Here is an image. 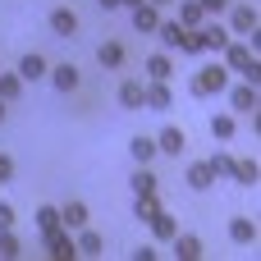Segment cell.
<instances>
[{"label":"cell","mask_w":261,"mask_h":261,"mask_svg":"<svg viewBox=\"0 0 261 261\" xmlns=\"http://www.w3.org/2000/svg\"><path fill=\"white\" fill-rule=\"evenodd\" d=\"M96 60H101V69H119L124 64V41H101L96 46Z\"/></svg>","instance_id":"20"},{"label":"cell","mask_w":261,"mask_h":261,"mask_svg":"<svg viewBox=\"0 0 261 261\" xmlns=\"http://www.w3.org/2000/svg\"><path fill=\"white\" fill-rule=\"evenodd\" d=\"M170 106H174V92H170V83H161V78L142 83V110H170Z\"/></svg>","instance_id":"3"},{"label":"cell","mask_w":261,"mask_h":261,"mask_svg":"<svg viewBox=\"0 0 261 261\" xmlns=\"http://www.w3.org/2000/svg\"><path fill=\"white\" fill-rule=\"evenodd\" d=\"M179 50H184V55H206V37H202V28H184Z\"/></svg>","instance_id":"26"},{"label":"cell","mask_w":261,"mask_h":261,"mask_svg":"<svg viewBox=\"0 0 261 261\" xmlns=\"http://www.w3.org/2000/svg\"><path fill=\"white\" fill-rule=\"evenodd\" d=\"M151 5H156V9H165V5H174V0H151Z\"/></svg>","instance_id":"39"},{"label":"cell","mask_w":261,"mask_h":261,"mask_svg":"<svg viewBox=\"0 0 261 261\" xmlns=\"http://www.w3.org/2000/svg\"><path fill=\"white\" fill-rule=\"evenodd\" d=\"M0 124H5V101H0Z\"/></svg>","instance_id":"40"},{"label":"cell","mask_w":261,"mask_h":261,"mask_svg":"<svg viewBox=\"0 0 261 261\" xmlns=\"http://www.w3.org/2000/svg\"><path fill=\"white\" fill-rule=\"evenodd\" d=\"M184 179H188V188H193V193H206V188L216 184V174H211V165H206V161L188 165V174H184Z\"/></svg>","instance_id":"19"},{"label":"cell","mask_w":261,"mask_h":261,"mask_svg":"<svg viewBox=\"0 0 261 261\" xmlns=\"http://www.w3.org/2000/svg\"><path fill=\"white\" fill-rule=\"evenodd\" d=\"M234 184H243V188H257V179H261V170H257V161H234V174H229Z\"/></svg>","instance_id":"25"},{"label":"cell","mask_w":261,"mask_h":261,"mask_svg":"<svg viewBox=\"0 0 261 261\" xmlns=\"http://www.w3.org/2000/svg\"><path fill=\"white\" fill-rule=\"evenodd\" d=\"M225 92H229V87H225ZM229 106H234L239 115H252V110H257V83H239V87L229 92Z\"/></svg>","instance_id":"5"},{"label":"cell","mask_w":261,"mask_h":261,"mask_svg":"<svg viewBox=\"0 0 261 261\" xmlns=\"http://www.w3.org/2000/svg\"><path fill=\"white\" fill-rule=\"evenodd\" d=\"M229 239H234L239 248H252V243H257V220H248V216H234V220H229Z\"/></svg>","instance_id":"11"},{"label":"cell","mask_w":261,"mask_h":261,"mask_svg":"<svg viewBox=\"0 0 261 261\" xmlns=\"http://www.w3.org/2000/svg\"><path fill=\"white\" fill-rule=\"evenodd\" d=\"M156 23H161V9H156L151 0L133 5V32H156Z\"/></svg>","instance_id":"8"},{"label":"cell","mask_w":261,"mask_h":261,"mask_svg":"<svg viewBox=\"0 0 261 261\" xmlns=\"http://www.w3.org/2000/svg\"><path fill=\"white\" fill-rule=\"evenodd\" d=\"M23 96V78L18 73H0V101L9 106V101H18Z\"/></svg>","instance_id":"28"},{"label":"cell","mask_w":261,"mask_h":261,"mask_svg":"<svg viewBox=\"0 0 261 261\" xmlns=\"http://www.w3.org/2000/svg\"><path fill=\"white\" fill-rule=\"evenodd\" d=\"M257 23H261V18H257V9H252V5H234V14H229V32L248 37V32H252Z\"/></svg>","instance_id":"13"},{"label":"cell","mask_w":261,"mask_h":261,"mask_svg":"<svg viewBox=\"0 0 261 261\" xmlns=\"http://www.w3.org/2000/svg\"><path fill=\"white\" fill-rule=\"evenodd\" d=\"M179 23H184V28H202V23H206V9H202L197 0H179Z\"/></svg>","instance_id":"23"},{"label":"cell","mask_w":261,"mask_h":261,"mask_svg":"<svg viewBox=\"0 0 261 261\" xmlns=\"http://www.w3.org/2000/svg\"><path fill=\"white\" fill-rule=\"evenodd\" d=\"M184 147H188V133H184V128H174V124H170V128H161V138H156V151H165V156H179Z\"/></svg>","instance_id":"10"},{"label":"cell","mask_w":261,"mask_h":261,"mask_svg":"<svg viewBox=\"0 0 261 261\" xmlns=\"http://www.w3.org/2000/svg\"><path fill=\"white\" fill-rule=\"evenodd\" d=\"M119 106L124 110H142V83L138 78H124L119 83Z\"/></svg>","instance_id":"21"},{"label":"cell","mask_w":261,"mask_h":261,"mask_svg":"<svg viewBox=\"0 0 261 261\" xmlns=\"http://www.w3.org/2000/svg\"><path fill=\"white\" fill-rule=\"evenodd\" d=\"M14 220H18V216H14V206H9V202H0V229H14Z\"/></svg>","instance_id":"33"},{"label":"cell","mask_w":261,"mask_h":261,"mask_svg":"<svg viewBox=\"0 0 261 261\" xmlns=\"http://www.w3.org/2000/svg\"><path fill=\"white\" fill-rule=\"evenodd\" d=\"M128 156H133L138 165H151V161H156V138H142V133H138V138L128 142Z\"/></svg>","instance_id":"22"},{"label":"cell","mask_w":261,"mask_h":261,"mask_svg":"<svg viewBox=\"0 0 261 261\" xmlns=\"http://www.w3.org/2000/svg\"><path fill=\"white\" fill-rule=\"evenodd\" d=\"M128 184H133V197H138V193H161V184H156V174H151L147 165H138V174H133Z\"/></svg>","instance_id":"27"},{"label":"cell","mask_w":261,"mask_h":261,"mask_svg":"<svg viewBox=\"0 0 261 261\" xmlns=\"http://www.w3.org/2000/svg\"><path fill=\"white\" fill-rule=\"evenodd\" d=\"M170 248H174V257H179V261H197V257H202V239H197V234H174Z\"/></svg>","instance_id":"14"},{"label":"cell","mask_w":261,"mask_h":261,"mask_svg":"<svg viewBox=\"0 0 261 261\" xmlns=\"http://www.w3.org/2000/svg\"><path fill=\"white\" fill-rule=\"evenodd\" d=\"M225 87H229V69H225V64H206V69H197L193 83H188L193 96H220Z\"/></svg>","instance_id":"2"},{"label":"cell","mask_w":261,"mask_h":261,"mask_svg":"<svg viewBox=\"0 0 261 261\" xmlns=\"http://www.w3.org/2000/svg\"><path fill=\"white\" fill-rule=\"evenodd\" d=\"M96 5H101V9H119V0H96Z\"/></svg>","instance_id":"37"},{"label":"cell","mask_w":261,"mask_h":261,"mask_svg":"<svg viewBox=\"0 0 261 261\" xmlns=\"http://www.w3.org/2000/svg\"><path fill=\"white\" fill-rule=\"evenodd\" d=\"M206 165H211V174H216V179H229V174H234V156H229V151H216Z\"/></svg>","instance_id":"31"},{"label":"cell","mask_w":261,"mask_h":261,"mask_svg":"<svg viewBox=\"0 0 261 261\" xmlns=\"http://www.w3.org/2000/svg\"><path fill=\"white\" fill-rule=\"evenodd\" d=\"M41 239H46V252H50L55 261H73V257H78V248H73V234H69L64 225H60V229H50V234H41Z\"/></svg>","instance_id":"4"},{"label":"cell","mask_w":261,"mask_h":261,"mask_svg":"<svg viewBox=\"0 0 261 261\" xmlns=\"http://www.w3.org/2000/svg\"><path fill=\"white\" fill-rule=\"evenodd\" d=\"M87 220H92V211H87V202H64V206H60V225H64L69 234H73V229H83Z\"/></svg>","instance_id":"6"},{"label":"cell","mask_w":261,"mask_h":261,"mask_svg":"<svg viewBox=\"0 0 261 261\" xmlns=\"http://www.w3.org/2000/svg\"><path fill=\"white\" fill-rule=\"evenodd\" d=\"M156 37H161L165 50H179V41H184V23H179V18H170V23L161 18V23H156Z\"/></svg>","instance_id":"17"},{"label":"cell","mask_w":261,"mask_h":261,"mask_svg":"<svg viewBox=\"0 0 261 261\" xmlns=\"http://www.w3.org/2000/svg\"><path fill=\"white\" fill-rule=\"evenodd\" d=\"M14 257H23V243L14 229H0V261H14Z\"/></svg>","instance_id":"29"},{"label":"cell","mask_w":261,"mask_h":261,"mask_svg":"<svg viewBox=\"0 0 261 261\" xmlns=\"http://www.w3.org/2000/svg\"><path fill=\"white\" fill-rule=\"evenodd\" d=\"M9 179H14V161L0 151V184H9Z\"/></svg>","instance_id":"35"},{"label":"cell","mask_w":261,"mask_h":261,"mask_svg":"<svg viewBox=\"0 0 261 261\" xmlns=\"http://www.w3.org/2000/svg\"><path fill=\"white\" fill-rule=\"evenodd\" d=\"M46 69H50V64H46V55H37V50H28V55L18 60V78H23V83H37V78H46Z\"/></svg>","instance_id":"9"},{"label":"cell","mask_w":261,"mask_h":261,"mask_svg":"<svg viewBox=\"0 0 261 261\" xmlns=\"http://www.w3.org/2000/svg\"><path fill=\"white\" fill-rule=\"evenodd\" d=\"M50 32H55V37H73V32H78V14L64 9V5L50 9Z\"/></svg>","instance_id":"15"},{"label":"cell","mask_w":261,"mask_h":261,"mask_svg":"<svg viewBox=\"0 0 261 261\" xmlns=\"http://www.w3.org/2000/svg\"><path fill=\"white\" fill-rule=\"evenodd\" d=\"M147 225H151V239H156V243H170V239L179 234V220H174V216H170L165 206H161V211H156V216H151Z\"/></svg>","instance_id":"7"},{"label":"cell","mask_w":261,"mask_h":261,"mask_svg":"<svg viewBox=\"0 0 261 261\" xmlns=\"http://www.w3.org/2000/svg\"><path fill=\"white\" fill-rule=\"evenodd\" d=\"M37 229H41V234L60 229V206H37Z\"/></svg>","instance_id":"32"},{"label":"cell","mask_w":261,"mask_h":261,"mask_svg":"<svg viewBox=\"0 0 261 261\" xmlns=\"http://www.w3.org/2000/svg\"><path fill=\"white\" fill-rule=\"evenodd\" d=\"M73 234H78V239H73V248H78V257H101V248H106V239H101L96 229H87V225H83V229H73Z\"/></svg>","instance_id":"12"},{"label":"cell","mask_w":261,"mask_h":261,"mask_svg":"<svg viewBox=\"0 0 261 261\" xmlns=\"http://www.w3.org/2000/svg\"><path fill=\"white\" fill-rule=\"evenodd\" d=\"M161 257V252H156V248H151V243H142V248H138V252H133V261H156Z\"/></svg>","instance_id":"36"},{"label":"cell","mask_w":261,"mask_h":261,"mask_svg":"<svg viewBox=\"0 0 261 261\" xmlns=\"http://www.w3.org/2000/svg\"><path fill=\"white\" fill-rule=\"evenodd\" d=\"M225 69H234L243 83H261V64H257V55H252V46H243V41H229L225 46Z\"/></svg>","instance_id":"1"},{"label":"cell","mask_w":261,"mask_h":261,"mask_svg":"<svg viewBox=\"0 0 261 261\" xmlns=\"http://www.w3.org/2000/svg\"><path fill=\"white\" fill-rule=\"evenodd\" d=\"M234 128H239V124H234V115H211V138L229 142V138H234Z\"/></svg>","instance_id":"30"},{"label":"cell","mask_w":261,"mask_h":261,"mask_svg":"<svg viewBox=\"0 0 261 261\" xmlns=\"http://www.w3.org/2000/svg\"><path fill=\"white\" fill-rule=\"evenodd\" d=\"M202 37H206V50H225L229 46V28H220V23H202Z\"/></svg>","instance_id":"24"},{"label":"cell","mask_w":261,"mask_h":261,"mask_svg":"<svg viewBox=\"0 0 261 261\" xmlns=\"http://www.w3.org/2000/svg\"><path fill=\"white\" fill-rule=\"evenodd\" d=\"M142 69H147V78H161V83H170V78H174V64H170V55H165V50L147 55V64H142Z\"/></svg>","instance_id":"18"},{"label":"cell","mask_w":261,"mask_h":261,"mask_svg":"<svg viewBox=\"0 0 261 261\" xmlns=\"http://www.w3.org/2000/svg\"><path fill=\"white\" fill-rule=\"evenodd\" d=\"M197 5L206 9V18H211V14H225V9H229V0H197Z\"/></svg>","instance_id":"34"},{"label":"cell","mask_w":261,"mask_h":261,"mask_svg":"<svg viewBox=\"0 0 261 261\" xmlns=\"http://www.w3.org/2000/svg\"><path fill=\"white\" fill-rule=\"evenodd\" d=\"M46 78H50L55 92H73L78 87V69L73 64H55V69H46Z\"/></svg>","instance_id":"16"},{"label":"cell","mask_w":261,"mask_h":261,"mask_svg":"<svg viewBox=\"0 0 261 261\" xmlns=\"http://www.w3.org/2000/svg\"><path fill=\"white\" fill-rule=\"evenodd\" d=\"M119 5H124V9H133V5H142V0H119Z\"/></svg>","instance_id":"38"}]
</instances>
